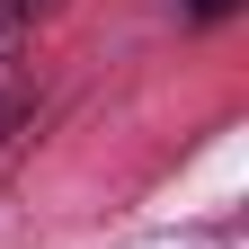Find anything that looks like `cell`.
<instances>
[{
    "mask_svg": "<svg viewBox=\"0 0 249 249\" xmlns=\"http://www.w3.org/2000/svg\"><path fill=\"white\" fill-rule=\"evenodd\" d=\"M18 116H27V71H18V62H0V142L18 134Z\"/></svg>",
    "mask_w": 249,
    "mask_h": 249,
    "instance_id": "obj_1",
    "label": "cell"
},
{
    "mask_svg": "<svg viewBox=\"0 0 249 249\" xmlns=\"http://www.w3.org/2000/svg\"><path fill=\"white\" fill-rule=\"evenodd\" d=\"M178 9H187V18H196V27H213V18H231V9H240V0H178Z\"/></svg>",
    "mask_w": 249,
    "mask_h": 249,
    "instance_id": "obj_2",
    "label": "cell"
},
{
    "mask_svg": "<svg viewBox=\"0 0 249 249\" xmlns=\"http://www.w3.org/2000/svg\"><path fill=\"white\" fill-rule=\"evenodd\" d=\"M45 0H0V27H18V18H36Z\"/></svg>",
    "mask_w": 249,
    "mask_h": 249,
    "instance_id": "obj_3",
    "label": "cell"
}]
</instances>
